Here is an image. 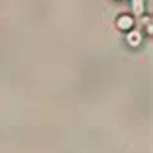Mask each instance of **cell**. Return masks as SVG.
Listing matches in <instances>:
<instances>
[{"label": "cell", "mask_w": 153, "mask_h": 153, "mask_svg": "<svg viewBox=\"0 0 153 153\" xmlns=\"http://www.w3.org/2000/svg\"><path fill=\"white\" fill-rule=\"evenodd\" d=\"M134 12L136 14H142L143 12V0H134Z\"/></svg>", "instance_id": "cell-1"}, {"label": "cell", "mask_w": 153, "mask_h": 153, "mask_svg": "<svg viewBox=\"0 0 153 153\" xmlns=\"http://www.w3.org/2000/svg\"><path fill=\"white\" fill-rule=\"evenodd\" d=\"M130 19H126V18H122V19H120V25H128V27H130Z\"/></svg>", "instance_id": "cell-2"}]
</instances>
